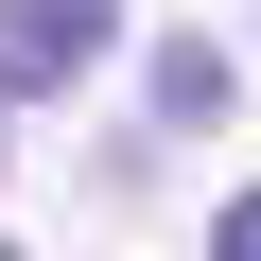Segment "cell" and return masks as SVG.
Listing matches in <instances>:
<instances>
[{
  "mask_svg": "<svg viewBox=\"0 0 261 261\" xmlns=\"http://www.w3.org/2000/svg\"><path fill=\"white\" fill-rule=\"evenodd\" d=\"M122 35V0H0V53H18V87L53 105V87H87V53Z\"/></svg>",
  "mask_w": 261,
  "mask_h": 261,
  "instance_id": "obj_1",
  "label": "cell"
},
{
  "mask_svg": "<svg viewBox=\"0 0 261 261\" xmlns=\"http://www.w3.org/2000/svg\"><path fill=\"white\" fill-rule=\"evenodd\" d=\"M226 105H244V53H226V35H174V53H157V122H174V140H209Z\"/></svg>",
  "mask_w": 261,
  "mask_h": 261,
  "instance_id": "obj_2",
  "label": "cell"
},
{
  "mask_svg": "<svg viewBox=\"0 0 261 261\" xmlns=\"http://www.w3.org/2000/svg\"><path fill=\"white\" fill-rule=\"evenodd\" d=\"M209 261H261V192H226V226H209Z\"/></svg>",
  "mask_w": 261,
  "mask_h": 261,
  "instance_id": "obj_3",
  "label": "cell"
},
{
  "mask_svg": "<svg viewBox=\"0 0 261 261\" xmlns=\"http://www.w3.org/2000/svg\"><path fill=\"white\" fill-rule=\"evenodd\" d=\"M0 105H18V53H0Z\"/></svg>",
  "mask_w": 261,
  "mask_h": 261,
  "instance_id": "obj_4",
  "label": "cell"
},
{
  "mask_svg": "<svg viewBox=\"0 0 261 261\" xmlns=\"http://www.w3.org/2000/svg\"><path fill=\"white\" fill-rule=\"evenodd\" d=\"M0 261H18V244H0Z\"/></svg>",
  "mask_w": 261,
  "mask_h": 261,
  "instance_id": "obj_5",
  "label": "cell"
}]
</instances>
